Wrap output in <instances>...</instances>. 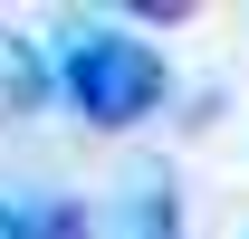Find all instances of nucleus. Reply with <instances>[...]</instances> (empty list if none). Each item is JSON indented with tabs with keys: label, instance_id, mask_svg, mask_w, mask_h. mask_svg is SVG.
<instances>
[{
	"label": "nucleus",
	"instance_id": "nucleus-4",
	"mask_svg": "<svg viewBox=\"0 0 249 239\" xmlns=\"http://www.w3.org/2000/svg\"><path fill=\"white\" fill-rule=\"evenodd\" d=\"M29 239H87V220L67 201H29Z\"/></svg>",
	"mask_w": 249,
	"mask_h": 239
},
{
	"label": "nucleus",
	"instance_id": "nucleus-5",
	"mask_svg": "<svg viewBox=\"0 0 249 239\" xmlns=\"http://www.w3.org/2000/svg\"><path fill=\"white\" fill-rule=\"evenodd\" d=\"M0 239H29V201H0Z\"/></svg>",
	"mask_w": 249,
	"mask_h": 239
},
{
	"label": "nucleus",
	"instance_id": "nucleus-1",
	"mask_svg": "<svg viewBox=\"0 0 249 239\" xmlns=\"http://www.w3.org/2000/svg\"><path fill=\"white\" fill-rule=\"evenodd\" d=\"M58 86H67V105L87 124H144L163 105V86H173V67H163L154 38L115 29V19H77L67 58H58Z\"/></svg>",
	"mask_w": 249,
	"mask_h": 239
},
{
	"label": "nucleus",
	"instance_id": "nucleus-3",
	"mask_svg": "<svg viewBox=\"0 0 249 239\" xmlns=\"http://www.w3.org/2000/svg\"><path fill=\"white\" fill-rule=\"evenodd\" d=\"M38 96H48V58L0 29V115H38Z\"/></svg>",
	"mask_w": 249,
	"mask_h": 239
},
{
	"label": "nucleus",
	"instance_id": "nucleus-2",
	"mask_svg": "<svg viewBox=\"0 0 249 239\" xmlns=\"http://www.w3.org/2000/svg\"><path fill=\"white\" fill-rule=\"evenodd\" d=\"M115 239H182V201H173V182H134L115 201Z\"/></svg>",
	"mask_w": 249,
	"mask_h": 239
}]
</instances>
